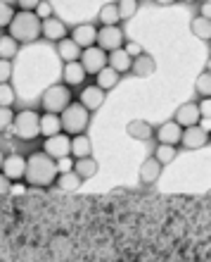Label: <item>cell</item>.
<instances>
[{
  "mask_svg": "<svg viewBox=\"0 0 211 262\" xmlns=\"http://www.w3.org/2000/svg\"><path fill=\"white\" fill-rule=\"evenodd\" d=\"M57 160L50 158L48 152H31L27 158V174H24V181L34 188H48L57 181Z\"/></svg>",
  "mask_w": 211,
  "mask_h": 262,
  "instance_id": "cell-1",
  "label": "cell"
},
{
  "mask_svg": "<svg viewBox=\"0 0 211 262\" xmlns=\"http://www.w3.org/2000/svg\"><path fill=\"white\" fill-rule=\"evenodd\" d=\"M41 27H43V19H38L36 12L19 10V12L14 14V19L10 21L7 34L12 36V38H17L19 46H24V43H34L41 38Z\"/></svg>",
  "mask_w": 211,
  "mask_h": 262,
  "instance_id": "cell-2",
  "label": "cell"
},
{
  "mask_svg": "<svg viewBox=\"0 0 211 262\" xmlns=\"http://www.w3.org/2000/svg\"><path fill=\"white\" fill-rule=\"evenodd\" d=\"M62 119V131L69 134V136H76V134H83L90 124V110H86L78 100H71V103L60 112Z\"/></svg>",
  "mask_w": 211,
  "mask_h": 262,
  "instance_id": "cell-3",
  "label": "cell"
},
{
  "mask_svg": "<svg viewBox=\"0 0 211 262\" xmlns=\"http://www.w3.org/2000/svg\"><path fill=\"white\" fill-rule=\"evenodd\" d=\"M14 136L19 141H34V138L41 136V115L31 107L27 110H19L14 115Z\"/></svg>",
  "mask_w": 211,
  "mask_h": 262,
  "instance_id": "cell-4",
  "label": "cell"
},
{
  "mask_svg": "<svg viewBox=\"0 0 211 262\" xmlns=\"http://www.w3.org/2000/svg\"><path fill=\"white\" fill-rule=\"evenodd\" d=\"M71 100H74V98H71V89H69L67 83H52V86H48V89L43 91L41 107H43V112L60 115Z\"/></svg>",
  "mask_w": 211,
  "mask_h": 262,
  "instance_id": "cell-5",
  "label": "cell"
},
{
  "mask_svg": "<svg viewBox=\"0 0 211 262\" xmlns=\"http://www.w3.org/2000/svg\"><path fill=\"white\" fill-rule=\"evenodd\" d=\"M78 60H81L83 69L88 72V76L90 74L95 76L102 67H107L109 53H107V50H102L100 46H90V48H83L81 50V57H78Z\"/></svg>",
  "mask_w": 211,
  "mask_h": 262,
  "instance_id": "cell-6",
  "label": "cell"
},
{
  "mask_svg": "<svg viewBox=\"0 0 211 262\" xmlns=\"http://www.w3.org/2000/svg\"><path fill=\"white\" fill-rule=\"evenodd\" d=\"M123 43H126V36H123L121 27L114 24V27H100L97 29V41L95 46H100L102 50L112 53L116 48H123Z\"/></svg>",
  "mask_w": 211,
  "mask_h": 262,
  "instance_id": "cell-7",
  "label": "cell"
},
{
  "mask_svg": "<svg viewBox=\"0 0 211 262\" xmlns=\"http://www.w3.org/2000/svg\"><path fill=\"white\" fill-rule=\"evenodd\" d=\"M43 152H48L55 160H64L67 155H71V136L64 134V131L55 134V136H48L45 143H43Z\"/></svg>",
  "mask_w": 211,
  "mask_h": 262,
  "instance_id": "cell-8",
  "label": "cell"
},
{
  "mask_svg": "<svg viewBox=\"0 0 211 262\" xmlns=\"http://www.w3.org/2000/svg\"><path fill=\"white\" fill-rule=\"evenodd\" d=\"M0 172L5 174L10 181H17V184H19V181L24 179V174H27V158L19 155V152H10V155H5V160H3V169H0Z\"/></svg>",
  "mask_w": 211,
  "mask_h": 262,
  "instance_id": "cell-9",
  "label": "cell"
},
{
  "mask_svg": "<svg viewBox=\"0 0 211 262\" xmlns=\"http://www.w3.org/2000/svg\"><path fill=\"white\" fill-rule=\"evenodd\" d=\"M209 143V131H204L199 124H192V126H185L183 129V136H180V145L188 148V150H199Z\"/></svg>",
  "mask_w": 211,
  "mask_h": 262,
  "instance_id": "cell-10",
  "label": "cell"
},
{
  "mask_svg": "<svg viewBox=\"0 0 211 262\" xmlns=\"http://www.w3.org/2000/svg\"><path fill=\"white\" fill-rule=\"evenodd\" d=\"M104 98H107V91L100 89L97 83H90V86H83L81 96H78V103H81L86 110L95 112V110H100V107H102Z\"/></svg>",
  "mask_w": 211,
  "mask_h": 262,
  "instance_id": "cell-11",
  "label": "cell"
},
{
  "mask_svg": "<svg viewBox=\"0 0 211 262\" xmlns=\"http://www.w3.org/2000/svg\"><path fill=\"white\" fill-rule=\"evenodd\" d=\"M71 38L76 41L78 48H90V46H95L97 41V27L95 24H90V21H83V24H76L71 29Z\"/></svg>",
  "mask_w": 211,
  "mask_h": 262,
  "instance_id": "cell-12",
  "label": "cell"
},
{
  "mask_svg": "<svg viewBox=\"0 0 211 262\" xmlns=\"http://www.w3.org/2000/svg\"><path fill=\"white\" fill-rule=\"evenodd\" d=\"M180 136H183V126L178 124L176 119H169V122H164L162 126L154 129V138H157L159 143L178 145L180 143Z\"/></svg>",
  "mask_w": 211,
  "mask_h": 262,
  "instance_id": "cell-13",
  "label": "cell"
},
{
  "mask_svg": "<svg viewBox=\"0 0 211 262\" xmlns=\"http://www.w3.org/2000/svg\"><path fill=\"white\" fill-rule=\"evenodd\" d=\"M62 79L67 83L69 89H76V86H83L86 79H88V72L83 69L81 60H74V62H64V69H62Z\"/></svg>",
  "mask_w": 211,
  "mask_h": 262,
  "instance_id": "cell-14",
  "label": "cell"
},
{
  "mask_svg": "<svg viewBox=\"0 0 211 262\" xmlns=\"http://www.w3.org/2000/svg\"><path fill=\"white\" fill-rule=\"evenodd\" d=\"M67 34H69V29H67V24L62 19H57V17H48V19H43V27H41V36L43 38H48V41H52V43H57L60 38H67Z\"/></svg>",
  "mask_w": 211,
  "mask_h": 262,
  "instance_id": "cell-15",
  "label": "cell"
},
{
  "mask_svg": "<svg viewBox=\"0 0 211 262\" xmlns=\"http://www.w3.org/2000/svg\"><path fill=\"white\" fill-rule=\"evenodd\" d=\"M162 169H164L162 162H159L154 155H150V158H147L143 165H140V172H138V177H140V184H145V186H152L154 181H159V177H162Z\"/></svg>",
  "mask_w": 211,
  "mask_h": 262,
  "instance_id": "cell-16",
  "label": "cell"
},
{
  "mask_svg": "<svg viewBox=\"0 0 211 262\" xmlns=\"http://www.w3.org/2000/svg\"><path fill=\"white\" fill-rule=\"evenodd\" d=\"M173 119H176V122L183 126V129H185V126H192V124H199V119H202L199 105H197V103H183V105H180V107L176 110Z\"/></svg>",
  "mask_w": 211,
  "mask_h": 262,
  "instance_id": "cell-17",
  "label": "cell"
},
{
  "mask_svg": "<svg viewBox=\"0 0 211 262\" xmlns=\"http://www.w3.org/2000/svg\"><path fill=\"white\" fill-rule=\"evenodd\" d=\"M154 69H157V62H154V57H152L150 53H140L138 57H133L130 72H133V76H138V79L152 76L154 74Z\"/></svg>",
  "mask_w": 211,
  "mask_h": 262,
  "instance_id": "cell-18",
  "label": "cell"
},
{
  "mask_svg": "<svg viewBox=\"0 0 211 262\" xmlns=\"http://www.w3.org/2000/svg\"><path fill=\"white\" fill-rule=\"evenodd\" d=\"M55 48H57V57L62 62H74V60L81 57V48L76 46L74 38H60L55 43Z\"/></svg>",
  "mask_w": 211,
  "mask_h": 262,
  "instance_id": "cell-19",
  "label": "cell"
},
{
  "mask_svg": "<svg viewBox=\"0 0 211 262\" xmlns=\"http://www.w3.org/2000/svg\"><path fill=\"white\" fill-rule=\"evenodd\" d=\"M126 134H128L130 138H136V141H150V138L154 136V129H152V124L145 122V119H133V122H128V126H126Z\"/></svg>",
  "mask_w": 211,
  "mask_h": 262,
  "instance_id": "cell-20",
  "label": "cell"
},
{
  "mask_svg": "<svg viewBox=\"0 0 211 262\" xmlns=\"http://www.w3.org/2000/svg\"><path fill=\"white\" fill-rule=\"evenodd\" d=\"M107 64L112 69H116L119 74H126V72H130V64H133V57L126 53L123 48H116V50H112L109 53V60H107Z\"/></svg>",
  "mask_w": 211,
  "mask_h": 262,
  "instance_id": "cell-21",
  "label": "cell"
},
{
  "mask_svg": "<svg viewBox=\"0 0 211 262\" xmlns=\"http://www.w3.org/2000/svg\"><path fill=\"white\" fill-rule=\"evenodd\" d=\"M74 172L78 174L83 181H86V179H93V177L100 172V165H97V160L90 158V155H88V158H78L74 162Z\"/></svg>",
  "mask_w": 211,
  "mask_h": 262,
  "instance_id": "cell-22",
  "label": "cell"
},
{
  "mask_svg": "<svg viewBox=\"0 0 211 262\" xmlns=\"http://www.w3.org/2000/svg\"><path fill=\"white\" fill-rule=\"evenodd\" d=\"M119 81H121V74H119L116 69H112L109 64H107V67H102L95 74V83L100 86V89H104V91H112Z\"/></svg>",
  "mask_w": 211,
  "mask_h": 262,
  "instance_id": "cell-23",
  "label": "cell"
},
{
  "mask_svg": "<svg viewBox=\"0 0 211 262\" xmlns=\"http://www.w3.org/2000/svg\"><path fill=\"white\" fill-rule=\"evenodd\" d=\"M62 131V119L60 115H55V112H45L41 115V136H55V134H60Z\"/></svg>",
  "mask_w": 211,
  "mask_h": 262,
  "instance_id": "cell-24",
  "label": "cell"
},
{
  "mask_svg": "<svg viewBox=\"0 0 211 262\" xmlns=\"http://www.w3.org/2000/svg\"><path fill=\"white\" fill-rule=\"evenodd\" d=\"M90 152H93V143H90V138L86 134H76L71 136V155L76 160L78 158H88Z\"/></svg>",
  "mask_w": 211,
  "mask_h": 262,
  "instance_id": "cell-25",
  "label": "cell"
},
{
  "mask_svg": "<svg viewBox=\"0 0 211 262\" xmlns=\"http://www.w3.org/2000/svg\"><path fill=\"white\" fill-rule=\"evenodd\" d=\"M57 188L60 191H78L81 188V184H83V179L78 177V174L71 169V172H62V174H57Z\"/></svg>",
  "mask_w": 211,
  "mask_h": 262,
  "instance_id": "cell-26",
  "label": "cell"
},
{
  "mask_svg": "<svg viewBox=\"0 0 211 262\" xmlns=\"http://www.w3.org/2000/svg\"><path fill=\"white\" fill-rule=\"evenodd\" d=\"M97 21H100L102 27H114V24H119L121 17H119V7H116V3H107V5L100 7Z\"/></svg>",
  "mask_w": 211,
  "mask_h": 262,
  "instance_id": "cell-27",
  "label": "cell"
},
{
  "mask_svg": "<svg viewBox=\"0 0 211 262\" xmlns=\"http://www.w3.org/2000/svg\"><path fill=\"white\" fill-rule=\"evenodd\" d=\"M17 53H19V41L12 38L10 34L0 36V57L3 60H12V57H17Z\"/></svg>",
  "mask_w": 211,
  "mask_h": 262,
  "instance_id": "cell-28",
  "label": "cell"
},
{
  "mask_svg": "<svg viewBox=\"0 0 211 262\" xmlns=\"http://www.w3.org/2000/svg\"><path fill=\"white\" fill-rule=\"evenodd\" d=\"M190 31L197 38H202V41H209L211 38V19H204V17H192V21H190Z\"/></svg>",
  "mask_w": 211,
  "mask_h": 262,
  "instance_id": "cell-29",
  "label": "cell"
},
{
  "mask_svg": "<svg viewBox=\"0 0 211 262\" xmlns=\"http://www.w3.org/2000/svg\"><path fill=\"white\" fill-rule=\"evenodd\" d=\"M176 155H178L176 145H169V143H159L157 150H154V158H157L162 165H171V162L176 160Z\"/></svg>",
  "mask_w": 211,
  "mask_h": 262,
  "instance_id": "cell-30",
  "label": "cell"
},
{
  "mask_svg": "<svg viewBox=\"0 0 211 262\" xmlns=\"http://www.w3.org/2000/svg\"><path fill=\"white\" fill-rule=\"evenodd\" d=\"M195 93L202 98H209L211 96V72H202V74L197 76V81H195Z\"/></svg>",
  "mask_w": 211,
  "mask_h": 262,
  "instance_id": "cell-31",
  "label": "cell"
},
{
  "mask_svg": "<svg viewBox=\"0 0 211 262\" xmlns=\"http://www.w3.org/2000/svg\"><path fill=\"white\" fill-rule=\"evenodd\" d=\"M116 7H119V17H121V21L123 19H133V14L138 12V0H119Z\"/></svg>",
  "mask_w": 211,
  "mask_h": 262,
  "instance_id": "cell-32",
  "label": "cell"
},
{
  "mask_svg": "<svg viewBox=\"0 0 211 262\" xmlns=\"http://www.w3.org/2000/svg\"><path fill=\"white\" fill-rule=\"evenodd\" d=\"M14 100H17V96H14L12 83H10V81L0 83V105H3V107H12Z\"/></svg>",
  "mask_w": 211,
  "mask_h": 262,
  "instance_id": "cell-33",
  "label": "cell"
},
{
  "mask_svg": "<svg viewBox=\"0 0 211 262\" xmlns=\"http://www.w3.org/2000/svg\"><path fill=\"white\" fill-rule=\"evenodd\" d=\"M14 7L10 5V3H3V0H0V29H7L10 27V21L14 19Z\"/></svg>",
  "mask_w": 211,
  "mask_h": 262,
  "instance_id": "cell-34",
  "label": "cell"
},
{
  "mask_svg": "<svg viewBox=\"0 0 211 262\" xmlns=\"http://www.w3.org/2000/svg\"><path fill=\"white\" fill-rule=\"evenodd\" d=\"M14 115H17V112H14L12 107H3V105H0V134L14 124Z\"/></svg>",
  "mask_w": 211,
  "mask_h": 262,
  "instance_id": "cell-35",
  "label": "cell"
},
{
  "mask_svg": "<svg viewBox=\"0 0 211 262\" xmlns=\"http://www.w3.org/2000/svg\"><path fill=\"white\" fill-rule=\"evenodd\" d=\"M12 79V60H3L0 57V83Z\"/></svg>",
  "mask_w": 211,
  "mask_h": 262,
  "instance_id": "cell-36",
  "label": "cell"
},
{
  "mask_svg": "<svg viewBox=\"0 0 211 262\" xmlns=\"http://www.w3.org/2000/svg\"><path fill=\"white\" fill-rule=\"evenodd\" d=\"M34 12L38 14V19H48V17H52V5H50L48 0H41Z\"/></svg>",
  "mask_w": 211,
  "mask_h": 262,
  "instance_id": "cell-37",
  "label": "cell"
},
{
  "mask_svg": "<svg viewBox=\"0 0 211 262\" xmlns=\"http://www.w3.org/2000/svg\"><path fill=\"white\" fill-rule=\"evenodd\" d=\"M123 50H126L130 57H138L140 53H145L143 46H140V43H136V41H126V43H123Z\"/></svg>",
  "mask_w": 211,
  "mask_h": 262,
  "instance_id": "cell-38",
  "label": "cell"
},
{
  "mask_svg": "<svg viewBox=\"0 0 211 262\" xmlns=\"http://www.w3.org/2000/svg\"><path fill=\"white\" fill-rule=\"evenodd\" d=\"M197 105H199V112H202V117H209V119H211V96H209V98H202Z\"/></svg>",
  "mask_w": 211,
  "mask_h": 262,
  "instance_id": "cell-39",
  "label": "cell"
},
{
  "mask_svg": "<svg viewBox=\"0 0 211 262\" xmlns=\"http://www.w3.org/2000/svg\"><path fill=\"white\" fill-rule=\"evenodd\" d=\"M38 3H41V0H17L19 10H27V12H34L36 7H38Z\"/></svg>",
  "mask_w": 211,
  "mask_h": 262,
  "instance_id": "cell-40",
  "label": "cell"
},
{
  "mask_svg": "<svg viewBox=\"0 0 211 262\" xmlns=\"http://www.w3.org/2000/svg\"><path fill=\"white\" fill-rule=\"evenodd\" d=\"M10 191H12V181H10L5 174L0 172V195H7Z\"/></svg>",
  "mask_w": 211,
  "mask_h": 262,
  "instance_id": "cell-41",
  "label": "cell"
},
{
  "mask_svg": "<svg viewBox=\"0 0 211 262\" xmlns=\"http://www.w3.org/2000/svg\"><path fill=\"white\" fill-rule=\"evenodd\" d=\"M199 17H204V19H211V3H209V0L199 5Z\"/></svg>",
  "mask_w": 211,
  "mask_h": 262,
  "instance_id": "cell-42",
  "label": "cell"
},
{
  "mask_svg": "<svg viewBox=\"0 0 211 262\" xmlns=\"http://www.w3.org/2000/svg\"><path fill=\"white\" fill-rule=\"evenodd\" d=\"M157 5H173V3H178V0H154Z\"/></svg>",
  "mask_w": 211,
  "mask_h": 262,
  "instance_id": "cell-43",
  "label": "cell"
},
{
  "mask_svg": "<svg viewBox=\"0 0 211 262\" xmlns=\"http://www.w3.org/2000/svg\"><path fill=\"white\" fill-rule=\"evenodd\" d=\"M3 160H5V152L0 150V169H3Z\"/></svg>",
  "mask_w": 211,
  "mask_h": 262,
  "instance_id": "cell-44",
  "label": "cell"
},
{
  "mask_svg": "<svg viewBox=\"0 0 211 262\" xmlns=\"http://www.w3.org/2000/svg\"><path fill=\"white\" fill-rule=\"evenodd\" d=\"M206 72H211V57L206 60Z\"/></svg>",
  "mask_w": 211,
  "mask_h": 262,
  "instance_id": "cell-45",
  "label": "cell"
},
{
  "mask_svg": "<svg viewBox=\"0 0 211 262\" xmlns=\"http://www.w3.org/2000/svg\"><path fill=\"white\" fill-rule=\"evenodd\" d=\"M180 3H188V5H192V3H197V0H180Z\"/></svg>",
  "mask_w": 211,
  "mask_h": 262,
  "instance_id": "cell-46",
  "label": "cell"
},
{
  "mask_svg": "<svg viewBox=\"0 0 211 262\" xmlns=\"http://www.w3.org/2000/svg\"><path fill=\"white\" fill-rule=\"evenodd\" d=\"M209 50H211V43H209Z\"/></svg>",
  "mask_w": 211,
  "mask_h": 262,
  "instance_id": "cell-47",
  "label": "cell"
}]
</instances>
